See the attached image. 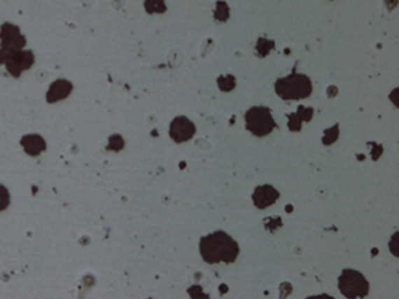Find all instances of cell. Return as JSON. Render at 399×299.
Segmentation results:
<instances>
[{
    "label": "cell",
    "instance_id": "8fae6325",
    "mask_svg": "<svg viewBox=\"0 0 399 299\" xmlns=\"http://www.w3.org/2000/svg\"><path fill=\"white\" fill-rule=\"evenodd\" d=\"M145 7L149 13H163L166 10L163 0H146Z\"/></svg>",
    "mask_w": 399,
    "mask_h": 299
},
{
    "label": "cell",
    "instance_id": "5b68a950",
    "mask_svg": "<svg viewBox=\"0 0 399 299\" xmlns=\"http://www.w3.org/2000/svg\"><path fill=\"white\" fill-rule=\"evenodd\" d=\"M7 70L11 76L20 77V74L28 70L34 64V55L29 50H17L11 52L4 59Z\"/></svg>",
    "mask_w": 399,
    "mask_h": 299
},
{
    "label": "cell",
    "instance_id": "4fadbf2b",
    "mask_svg": "<svg viewBox=\"0 0 399 299\" xmlns=\"http://www.w3.org/2000/svg\"><path fill=\"white\" fill-rule=\"evenodd\" d=\"M218 85H220L221 91H231V90L235 87V78L230 77V84H228L227 78H223V77H221V78L218 80Z\"/></svg>",
    "mask_w": 399,
    "mask_h": 299
},
{
    "label": "cell",
    "instance_id": "7c38bea8",
    "mask_svg": "<svg viewBox=\"0 0 399 299\" xmlns=\"http://www.w3.org/2000/svg\"><path fill=\"white\" fill-rule=\"evenodd\" d=\"M10 203V195L8 191L6 190V187L0 186V211L4 210Z\"/></svg>",
    "mask_w": 399,
    "mask_h": 299
},
{
    "label": "cell",
    "instance_id": "8992f818",
    "mask_svg": "<svg viewBox=\"0 0 399 299\" xmlns=\"http://www.w3.org/2000/svg\"><path fill=\"white\" fill-rule=\"evenodd\" d=\"M195 132H197L195 124L186 116L176 117L170 124V137L177 144H183L192 139Z\"/></svg>",
    "mask_w": 399,
    "mask_h": 299
},
{
    "label": "cell",
    "instance_id": "3957f363",
    "mask_svg": "<svg viewBox=\"0 0 399 299\" xmlns=\"http://www.w3.org/2000/svg\"><path fill=\"white\" fill-rule=\"evenodd\" d=\"M245 125L255 137L263 138L273 132L276 128V121L270 109L265 106H255L245 113Z\"/></svg>",
    "mask_w": 399,
    "mask_h": 299
},
{
    "label": "cell",
    "instance_id": "7a4b0ae2",
    "mask_svg": "<svg viewBox=\"0 0 399 299\" xmlns=\"http://www.w3.org/2000/svg\"><path fill=\"white\" fill-rule=\"evenodd\" d=\"M276 94L283 100L306 99L312 95L313 85L307 76L293 73L276 81Z\"/></svg>",
    "mask_w": 399,
    "mask_h": 299
},
{
    "label": "cell",
    "instance_id": "ba28073f",
    "mask_svg": "<svg viewBox=\"0 0 399 299\" xmlns=\"http://www.w3.org/2000/svg\"><path fill=\"white\" fill-rule=\"evenodd\" d=\"M279 198H280V193L270 184L256 187L253 194H252L253 204L259 209H266V207L274 204Z\"/></svg>",
    "mask_w": 399,
    "mask_h": 299
},
{
    "label": "cell",
    "instance_id": "9c48e42d",
    "mask_svg": "<svg viewBox=\"0 0 399 299\" xmlns=\"http://www.w3.org/2000/svg\"><path fill=\"white\" fill-rule=\"evenodd\" d=\"M73 91V84L67 80H57L53 83L49 88V92L46 94V99L49 103H55L59 100L67 98Z\"/></svg>",
    "mask_w": 399,
    "mask_h": 299
},
{
    "label": "cell",
    "instance_id": "52a82bcc",
    "mask_svg": "<svg viewBox=\"0 0 399 299\" xmlns=\"http://www.w3.org/2000/svg\"><path fill=\"white\" fill-rule=\"evenodd\" d=\"M0 39H1L3 50H6L7 55L11 53V52L21 50L24 48V45H25V38L22 36L20 29L15 25H11L8 22L1 27V29H0Z\"/></svg>",
    "mask_w": 399,
    "mask_h": 299
},
{
    "label": "cell",
    "instance_id": "30bf717a",
    "mask_svg": "<svg viewBox=\"0 0 399 299\" xmlns=\"http://www.w3.org/2000/svg\"><path fill=\"white\" fill-rule=\"evenodd\" d=\"M21 145L25 149V152L31 156H36L39 155L42 151L46 149V144L45 139L41 135L36 134H31V135H25L21 139Z\"/></svg>",
    "mask_w": 399,
    "mask_h": 299
},
{
    "label": "cell",
    "instance_id": "277c9868",
    "mask_svg": "<svg viewBox=\"0 0 399 299\" xmlns=\"http://www.w3.org/2000/svg\"><path fill=\"white\" fill-rule=\"evenodd\" d=\"M338 288L345 298H363L369 294L370 284L360 272L346 269L338 279Z\"/></svg>",
    "mask_w": 399,
    "mask_h": 299
},
{
    "label": "cell",
    "instance_id": "6da1fadb",
    "mask_svg": "<svg viewBox=\"0 0 399 299\" xmlns=\"http://www.w3.org/2000/svg\"><path fill=\"white\" fill-rule=\"evenodd\" d=\"M200 253L209 265L234 263L239 256V245L225 231L218 230L200 238Z\"/></svg>",
    "mask_w": 399,
    "mask_h": 299
}]
</instances>
